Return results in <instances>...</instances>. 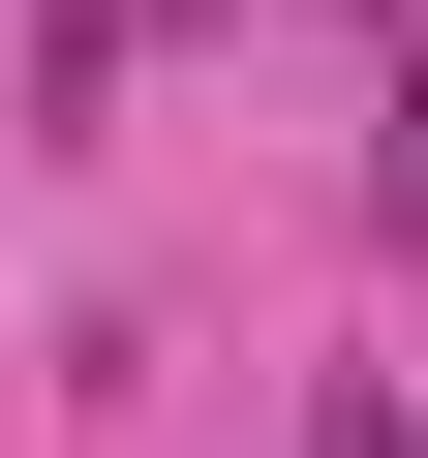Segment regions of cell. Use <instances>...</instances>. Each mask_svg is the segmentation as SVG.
<instances>
[{
    "label": "cell",
    "instance_id": "cell-1",
    "mask_svg": "<svg viewBox=\"0 0 428 458\" xmlns=\"http://www.w3.org/2000/svg\"><path fill=\"white\" fill-rule=\"evenodd\" d=\"M367 214L428 245V0H398V153H367Z\"/></svg>",
    "mask_w": 428,
    "mask_h": 458
}]
</instances>
